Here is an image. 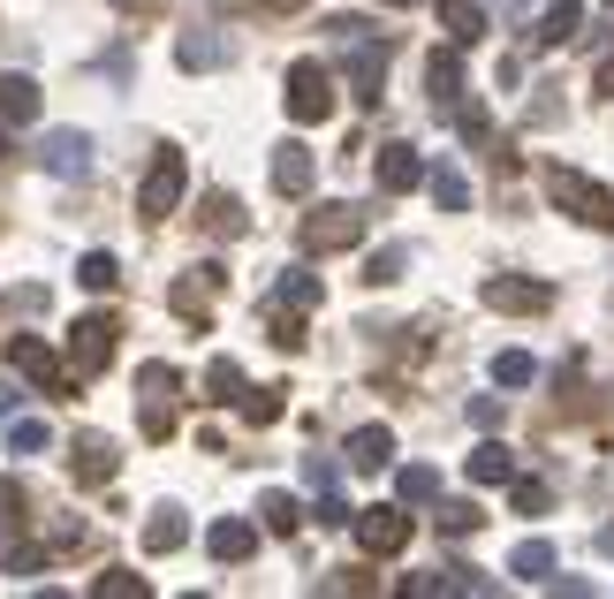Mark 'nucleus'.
Masks as SVG:
<instances>
[{
  "label": "nucleus",
  "mask_w": 614,
  "mask_h": 599,
  "mask_svg": "<svg viewBox=\"0 0 614 599\" xmlns=\"http://www.w3.org/2000/svg\"><path fill=\"white\" fill-rule=\"evenodd\" d=\"M39 168L61 174V182H84V174H91V137H84V129H46Z\"/></svg>",
  "instance_id": "10"
},
{
  "label": "nucleus",
  "mask_w": 614,
  "mask_h": 599,
  "mask_svg": "<svg viewBox=\"0 0 614 599\" xmlns=\"http://www.w3.org/2000/svg\"><path fill=\"white\" fill-rule=\"evenodd\" d=\"M205 555H213V561H251V555H259V531H251L243 516H220L213 531H205Z\"/></svg>",
  "instance_id": "18"
},
{
  "label": "nucleus",
  "mask_w": 614,
  "mask_h": 599,
  "mask_svg": "<svg viewBox=\"0 0 614 599\" xmlns=\"http://www.w3.org/2000/svg\"><path fill=\"white\" fill-rule=\"evenodd\" d=\"M455 129H463V144H485V137H493V122H485L479 107H463V114H455Z\"/></svg>",
  "instance_id": "45"
},
{
  "label": "nucleus",
  "mask_w": 614,
  "mask_h": 599,
  "mask_svg": "<svg viewBox=\"0 0 614 599\" xmlns=\"http://www.w3.org/2000/svg\"><path fill=\"white\" fill-rule=\"evenodd\" d=\"M8 448H16V456H39V448H53L46 418H16V426H8Z\"/></svg>",
  "instance_id": "40"
},
{
  "label": "nucleus",
  "mask_w": 614,
  "mask_h": 599,
  "mask_svg": "<svg viewBox=\"0 0 614 599\" xmlns=\"http://www.w3.org/2000/svg\"><path fill=\"white\" fill-rule=\"evenodd\" d=\"M479 303H485V311L538 319V311H554V289H546V281H524V273H485V281H479Z\"/></svg>",
  "instance_id": "8"
},
{
  "label": "nucleus",
  "mask_w": 614,
  "mask_h": 599,
  "mask_svg": "<svg viewBox=\"0 0 614 599\" xmlns=\"http://www.w3.org/2000/svg\"><path fill=\"white\" fill-rule=\"evenodd\" d=\"M433 198H440V213H463V206H471V182H463L455 168H440L433 174Z\"/></svg>",
  "instance_id": "42"
},
{
  "label": "nucleus",
  "mask_w": 614,
  "mask_h": 599,
  "mask_svg": "<svg viewBox=\"0 0 614 599\" xmlns=\"http://www.w3.org/2000/svg\"><path fill=\"white\" fill-rule=\"evenodd\" d=\"M395 501H402V509H425V501H440V471H433V463H410V471H395Z\"/></svg>",
  "instance_id": "30"
},
{
  "label": "nucleus",
  "mask_w": 614,
  "mask_h": 599,
  "mask_svg": "<svg viewBox=\"0 0 614 599\" xmlns=\"http://www.w3.org/2000/svg\"><path fill=\"white\" fill-rule=\"evenodd\" d=\"M485 516H479V501H447V509H440V531H447V539H463V531H479Z\"/></svg>",
  "instance_id": "43"
},
{
  "label": "nucleus",
  "mask_w": 614,
  "mask_h": 599,
  "mask_svg": "<svg viewBox=\"0 0 614 599\" xmlns=\"http://www.w3.org/2000/svg\"><path fill=\"white\" fill-rule=\"evenodd\" d=\"M137 395H168V402H175V395H182V372H175V365H160V357H152V365L137 372Z\"/></svg>",
  "instance_id": "39"
},
{
  "label": "nucleus",
  "mask_w": 614,
  "mask_h": 599,
  "mask_svg": "<svg viewBox=\"0 0 614 599\" xmlns=\"http://www.w3.org/2000/svg\"><path fill=\"white\" fill-rule=\"evenodd\" d=\"M220 281H228V273H220V266H190V273H182L175 289H168V303H175L182 319H198V327H205V297H213Z\"/></svg>",
  "instance_id": "16"
},
{
  "label": "nucleus",
  "mask_w": 614,
  "mask_h": 599,
  "mask_svg": "<svg viewBox=\"0 0 614 599\" xmlns=\"http://www.w3.org/2000/svg\"><path fill=\"white\" fill-rule=\"evenodd\" d=\"M144 410H137V426H144V440H175V402L168 395H137Z\"/></svg>",
  "instance_id": "33"
},
{
  "label": "nucleus",
  "mask_w": 614,
  "mask_h": 599,
  "mask_svg": "<svg viewBox=\"0 0 614 599\" xmlns=\"http://www.w3.org/2000/svg\"><path fill=\"white\" fill-rule=\"evenodd\" d=\"M395 463V432L387 426H356L350 432V471H387Z\"/></svg>",
  "instance_id": "21"
},
{
  "label": "nucleus",
  "mask_w": 614,
  "mask_h": 599,
  "mask_svg": "<svg viewBox=\"0 0 614 599\" xmlns=\"http://www.w3.org/2000/svg\"><path fill=\"white\" fill-rule=\"evenodd\" d=\"M304 319H311V311H289V303H273V335H265V342H273V349H304Z\"/></svg>",
  "instance_id": "37"
},
{
  "label": "nucleus",
  "mask_w": 614,
  "mask_h": 599,
  "mask_svg": "<svg viewBox=\"0 0 614 599\" xmlns=\"http://www.w3.org/2000/svg\"><path fill=\"white\" fill-rule=\"evenodd\" d=\"M509 569H516L524 585H546V577H554V539H524V547L509 555Z\"/></svg>",
  "instance_id": "31"
},
{
  "label": "nucleus",
  "mask_w": 614,
  "mask_h": 599,
  "mask_svg": "<svg viewBox=\"0 0 614 599\" xmlns=\"http://www.w3.org/2000/svg\"><path fill=\"white\" fill-rule=\"evenodd\" d=\"M402 266H410V243H380V251L364 258V281L387 289V281H402Z\"/></svg>",
  "instance_id": "32"
},
{
  "label": "nucleus",
  "mask_w": 614,
  "mask_h": 599,
  "mask_svg": "<svg viewBox=\"0 0 614 599\" xmlns=\"http://www.w3.org/2000/svg\"><path fill=\"white\" fill-rule=\"evenodd\" d=\"M259 523L273 531V539H289V531L304 523V509H296V493H281V486H265V493H259Z\"/></svg>",
  "instance_id": "26"
},
{
  "label": "nucleus",
  "mask_w": 614,
  "mask_h": 599,
  "mask_svg": "<svg viewBox=\"0 0 614 599\" xmlns=\"http://www.w3.org/2000/svg\"><path fill=\"white\" fill-rule=\"evenodd\" d=\"M493 380L501 387H531L538 380V357H531V349H501V357H493Z\"/></svg>",
  "instance_id": "35"
},
{
  "label": "nucleus",
  "mask_w": 614,
  "mask_h": 599,
  "mask_svg": "<svg viewBox=\"0 0 614 599\" xmlns=\"http://www.w3.org/2000/svg\"><path fill=\"white\" fill-rule=\"evenodd\" d=\"M175 547H190V516L175 501H160V509L144 516V555H175Z\"/></svg>",
  "instance_id": "17"
},
{
  "label": "nucleus",
  "mask_w": 614,
  "mask_h": 599,
  "mask_svg": "<svg viewBox=\"0 0 614 599\" xmlns=\"http://www.w3.org/2000/svg\"><path fill=\"white\" fill-rule=\"evenodd\" d=\"M600 555H614V523H607V531H600Z\"/></svg>",
  "instance_id": "47"
},
{
  "label": "nucleus",
  "mask_w": 614,
  "mask_h": 599,
  "mask_svg": "<svg viewBox=\"0 0 614 599\" xmlns=\"http://www.w3.org/2000/svg\"><path fill=\"white\" fill-rule=\"evenodd\" d=\"M380 8H410V0H380Z\"/></svg>",
  "instance_id": "49"
},
{
  "label": "nucleus",
  "mask_w": 614,
  "mask_h": 599,
  "mask_svg": "<svg viewBox=\"0 0 614 599\" xmlns=\"http://www.w3.org/2000/svg\"><path fill=\"white\" fill-rule=\"evenodd\" d=\"M182 190H190V160H182L175 144H160L144 182H137V220H168L182 206Z\"/></svg>",
  "instance_id": "3"
},
{
  "label": "nucleus",
  "mask_w": 614,
  "mask_h": 599,
  "mask_svg": "<svg viewBox=\"0 0 614 599\" xmlns=\"http://www.w3.org/2000/svg\"><path fill=\"white\" fill-rule=\"evenodd\" d=\"M546 198H554L570 220H584V228H614V190H607V182H592V174L546 168Z\"/></svg>",
  "instance_id": "2"
},
{
  "label": "nucleus",
  "mask_w": 614,
  "mask_h": 599,
  "mask_svg": "<svg viewBox=\"0 0 614 599\" xmlns=\"http://www.w3.org/2000/svg\"><path fill=\"white\" fill-rule=\"evenodd\" d=\"M592 91H607V99H614V53L600 61V77H592Z\"/></svg>",
  "instance_id": "46"
},
{
  "label": "nucleus",
  "mask_w": 614,
  "mask_h": 599,
  "mask_svg": "<svg viewBox=\"0 0 614 599\" xmlns=\"http://www.w3.org/2000/svg\"><path fill=\"white\" fill-rule=\"evenodd\" d=\"M425 84H433L440 107H455V91H463V53H455V39H447L433 61H425Z\"/></svg>",
  "instance_id": "23"
},
{
  "label": "nucleus",
  "mask_w": 614,
  "mask_h": 599,
  "mask_svg": "<svg viewBox=\"0 0 614 599\" xmlns=\"http://www.w3.org/2000/svg\"><path fill=\"white\" fill-rule=\"evenodd\" d=\"M198 220H205V236H243V228H251V213H243V198H228V190H213Z\"/></svg>",
  "instance_id": "29"
},
{
  "label": "nucleus",
  "mask_w": 614,
  "mask_h": 599,
  "mask_svg": "<svg viewBox=\"0 0 614 599\" xmlns=\"http://www.w3.org/2000/svg\"><path fill=\"white\" fill-rule=\"evenodd\" d=\"M356 547H364V555L372 561H387V555H402V547H410V509H402V501H380V509H356Z\"/></svg>",
  "instance_id": "7"
},
{
  "label": "nucleus",
  "mask_w": 614,
  "mask_h": 599,
  "mask_svg": "<svg viewBox=\"0 0 614 599\" xmlns=\"http://www.w3.org/2000/svg\"><path fill=\"white\" fill-rule=\"evenodd\" d=\"M273 303H289V311H319V303H326V289H319V273L289 266V273H281V289H273Z\"/></svg>",
  "instance_id": "28"
},
{
  "label": "nucleus",
  "mask_w": 614,
  "mask_h": 599,
  "mask_svg": "<svg viewBox=\"0 0 614 599\" xmlns=\"http://www.w3.org/2000/svg\"><path fill=\"white\" fill-rule=\"evenodd\" d=\"M114 349H122L114 311H84V319L69 327V372H77V380H99V372L114 365Z\"/></svg>",
  "instance_id": "4"
},
{
  "label": "nucleus",
  "mask_w": 614,
  "mask_h": 599,
  "mask_svg": "<svg viewBox=\"0 0 614 599\" xmlns=\"http://www.w3.org/2000/svg\"><path fill=\"white\" fill-rule=\"evenodd\" d=\"M364 228H372V213L364 206H311L304 220H296V243H304V258H326V251H356L364 243Z\"/></svg>",
  "instance_id": "1"
},
{
  "label": "nucleus",
  "mask_w": 614,
  "mask_h": 599,
  "mask_svg": "<svg viewBox=\"0 0 614 599\" xmlns=\"http://www.w3.org/2000/svg\"><path fill=\"white\" fill-rule=\"evenodd\" d=\"M243 395H251V380H243V365H235V357H213V365H205V402H220V410H235Z\"/></svg>",
  "instance_id": "22"
},
{
  "label": "nucleus",
  "mask_w": 614,
  "mask_h": 599,
  "mask_svg": "<svg viewBox=\"0 0 614 599\" xmlns=\"http://www.w3.org/2000/svg\"><path fill=\"white\" fill-rule=\"evenodd\" d=\"M380 190H387V198H410V190H417V182H425V152H417V144H380Z\"/></svg>",
  "instance_id": "11"
},
{
  "label": "nucleus",
  "mask_w": 614,
  "mask_h": 599,
  "mask_svg": "<svg viewBox=\"0 0 614 599\" xmlns=\"http://www.w3.org/2000/svg\"><path fill=\"white\" fill-rule=\"evenodd\" d=\"M387 53H395V46L380 39V31H364V39H350V91H356V107H380V99H387Z\"/></svg>",
  "instance_id": "9"
},
{
  "label": "nucleus",
  "mask_w": 614,
  "mask_h": 599,
  "mask_svg": "<svg viewBox=\"0 0 614 599\" xmlns=\"http://www.w3.org/2000/svg\"><path fill=\"white\" fill-rule=\"evenodd\" d=\"M16 531H23V486H16V478H0V547H8Z\"/></svg>",
  "instance_id": "41"
},
{
  "label": "nucleus",
  "mask_w": 614,
  "mask_h": 599,
  "mask_svg": "<svg viewBox=\"0 0 614 599\" xmlns=\"http://www.w3.org/2000/svg\"><path fill=\"white\" fill-rule=\"evenodd\" d=\"M0 122H8V129L39 122V84H31L23 69H8V77H0Z\"/></svg>",
  "instance_id": "20"
},
{
  "label": "nucleus",
  "mask_w": 614,
  "mask_h": 599,
  "mask_svg": "<svg viewBox=\"0 0 614 599\" xmlns=\"http://www.w3.org/2000/svg\"><path fill=\"white\" fill-rule=\"evenodd\" d=\"M433 16H440V31H447L455 46H479L485 23H493V16H485V0H433Z\"/></svg>",
  "instance_id": "15"
},
{
  "label": "nucleus",
  "mask_w": 614,
  "mask_h": 599,
  "mask_svg": "<svg viewBox=\"0 0 614 599\" xmlns=\"http://www.w3.org/2000/svg\"><path fill=\"white\" fill-rule=\"evenodd\" d=\"M175 61L190 69V77H205V69H220V61H228V46H220L213 31H182V39H175Z\"/></svg>",
  "instance_id": "24"
},
{
  "label": "nucleus",
  "mask_w": 614,
  "mask_h": 599,
  "mask_svg": "<svg viewBox=\"0 0 614 599\" xmlns=\"http://www.w3.org/2000/svg\"><path fill=\"white\" fill-rule=\"evenodd\" d=\"M77 281H84L91 297H114V289H122V258L114 251H84L77 258Z\"/></svg>",
  "instance_id": "25"
},
{
  "label": "nucleus",
  "mask_w": 614,
  "mask_h": 599,
  "mask_svg": "<svg viewBox=\"0 0 614 599\" xmlns=\"http://www.w3.org/2000/svg\"><path fill=\"white\" fill-rule=\"evenodd\" d=\"M576 31H584V0H554V8L531 23V53H562Z\"/></svg>",
  "instance_id": "12"
},
{
  "label": "nucleus",
  "mask_w": 614,
  "mask_h": 599,
  "mask_svg": "<svg viewBox=\"0 0 614 599\" xmlns=\"http://www.w3.org/2000/svg\"><path fill=\"white\" fill-rule=\"evenodd\" d=\"M91 599H152V585H144L137 569H107V577L91 585Z\"/></svg>",
  "instance_id": "36"
},
{
  "label": "nucleus",
  "mask_w": 614,
  "mask_h": 599,
  "mask_svg": "<svg viewBox=\"0 0 614 599\" xmlns=\"http://www.w3.org/2000/svg\"><path fill=\"white\" fill-rule=\"evenodd\" d=\"M0 160H8V122H0Z\"/></svg>",
  "instance_id": "48"
},
{
  "label": "nucleus",
  "mask_w": 614,
  "mask_h": 599,
  "mask_svg": "<svg viewBox=\"0 0 614 599\" xmlns=\"http://www.w3.org/2000/svg\"><path fill=\"white\" fill-rule=\"evenodd\" d=\"M311 182H319L311 144H281V152H273V190H281V198H311Z\"/></svg>",
  "instance_id": "14"
},
{
  "label": "nucleus",
  "mask_w": 614,
  "mask_h": 599,
  "mask_svg": "<svg viewBox=\"0 0 614 599\" xmlns=\"http://www.w3.org/2000/svg\"><path fill=\"white\" fill-rule=\"evenodd\" d=\"M235 410H243V418H251V426H273V418H281V410H289V387H251V395H243V402H235Z\"/></svg>",
  "instance_id": "34"
},
{
  "label": "nucleus",
  "mask_w": 614,
  "mask_h": 599,
  "mask_svg": "<svg viewBox=\"0 0 614 599\" xmlns=\"http://www.w3.org/2000/svg\"><path fill=\"white\" fill-rule=\"evenodd\" d=\"M8 365L39 387V395H84V380H77V372H69V365H61L39 335H16V342H8Z\"/></svg>",
  "instance_id": "6"
},
{
  "label": "nucleus",
  "mask_w": 614,
  "mask_h": 599,
  "mask_svg": "<svg viewBox=\"0 0 614 599\" xmlns=\"http://www.w3.org/2000/svg\"><path fill=\"white\" fill-rule=\"evenodd\" d=\"M281 99H289V122H326L334 114V77H326V61H289V77H281Z\"/></svg>",
  "instance_id": "5"
},
{
  "label": "nucleus",
  "mask_w": 614,
  "mask_h": 599,
  "mask_svg": "<svg viewBox=\"0 0 614 599\" xmlns=\"http://www.w3.org/2000/svg\"><path fill=\"white\" fill-rule=\"evenodd\" d=\"M463 478H471V486H509V478H516V456H509L501 440H479V448L463 456Z\"/></svg>",
  "instance_id": "19"
},
{
  "label": "nucleus",
  "mask_w": 614,
  "mask_h": 599,
  "mask_svg": "<svg viewBox=\"0 0 614 599\" xmlns=\"http://www.w3.org/2000/svg\"><path fill=\"white\" fill-rule=\"evenodd\" d=\"M509 493H516V509H524V516L554 509V486H546V478H509Z\"/></svg>",
  "instance_id": "38"
},
{
  "label": "nucleus",
  "mask_w": 614,
  "mask_h": 599,
  "mask_svg": "<svg viewBox=\"0 0 614 599\" xmlns=\"http://www.w3.org/2000/svg\"><path fill=\"white\" fill-rule=\"evenodd\" d=\"M122 471V448L107 432H77V486H114Z\"/></svg>",
  "instance_id": "13"
},
{
  "label": "nucleus",
  "mask_w": 614,
  "mask_h": 599,
  "mask_svg": "<svg viewBox=\"0 0 614 599\" xmlns=\"http://www.w3.org/2000/svg\"><path fill=\"white\" fill-rule=\"evenodd\" d=\"M501 418H509L501 395H479V402H471V426H479V432H501Z\"/></svg>",
  "instance_id": "44"
},
{
  "label": "nucleus",
  "mask_w": 614,
  "mask_h": 599,
  "mask_svg": "<svg viewBox=\"0 0 614 599\" xmlns=\"http://www.w3.org/2000/svg\"><path fill=\"white\" fill-rule=\"evenodd\" d=\"M46 561H53V539H8V547H0V569H8V577H39Z\"/></svg>",
  "instance_id": "27"
}]
</instances>
